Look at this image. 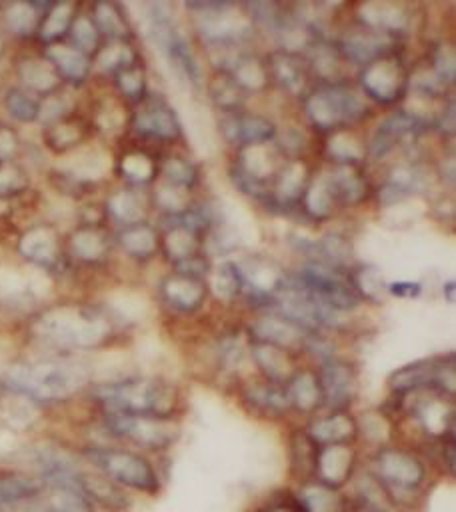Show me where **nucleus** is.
<instances>
[{
    "label": "nucleus",
    "mask_w": 456,
    "mask_h": 512,
    "mask_svg": "<svg viewBox=\"0 0 456 512\" xmlns=\"http://www.w3.org/2000/svg\"><path fill=\"white\" fill-rule=\"evenodd\" d=\"M88 382V368L70 358L22 360L8 366L2 384L8 392L32 402H58L76 394Z\"/></svg>",
    "instance_id": "nucleus-1"
},
{
    "label": "nucleus",
    "mask_w": 456,
    "mask_h": 512,
    "mask_svg": "<svg viewBox=\"0 0 456 512\" xmlns=\"http://www.w3.org/2000/svg\"><path fill=\"white\" fill-rule=\"evenodd\" d=\"M112 320L98 308L84 304H58L34 316L32 334L56 348H94L112 334Z\"/></svg>",
    "instance_id": "nucleus-2"
},
{
    "label": "nucleus",
    "mask_w": 456,
    "mask_h": 512,
    "mask_svg": "<svg viewBox=\"0 0 456 512\" xmlns=\"http://www.w3.org/2000/svg\"><path fill=\"white\" fill-rule=\"evenodd\" d=\"M92 396L106 408V412L174 418L180 402L178 388L152 376H132L104 382L92 388Z\"/></svg>",
    "instance_id": "nucleus-3"
},
{
    "label": "nucleus",
    "mask_w": 456,
    "mask_h": 512,
    "mask_svg": "<svg viewBox=\"0 0 456 512\" xmlns=\"http://www.w3.org/2000/svg\"><path fill=\"white\" fill-rule=\"evenodd\" d=\"M370 112L368 98L348 80L320 82L304 96V114L320 132L350 128Z\"/></svg>",
    "instance_id": "nucleus-4"
},
{
    "label": "nucleus",
    "mask_w": 456,
    "mask_h": 512,
    "mask_svg": "<svg viewBox=\"0 0 456 512\" xmlns=\"http://www.w3.org/2000/svg\"><path fill=\"white\" fill-rule=\"evenodd\" d=\"M148 36L154 42V46L164 54L168 64L192 86L202 84V72L200 64L184 38V34L178 30L172 6L168 2H154L148 4Z\"/></svg>",
    "instance_id": "nucleus-5"
},
{
    "label": "nucleus",
    "mask_w": 456,
    "mask_h": 512,
    "mask_svg": "<svg viewBox=\"0 0 456 512\" xmlns=\"http://www.w3.org/2000/svg\"><path fill=\"white\" fill-rule=\"evenodd\" d=\"M86 458L110 482L146 494H156L160 490L158 474L142 454L122 448H90L86 450Z\"/></svg>",
    "instance_id": "nucleus-6"
},
{
    "label": "nucleus",
    "mask_w": 456,
    "mask_h": 512,
    "mask_svg": "<svg viewBox=\"0 0 456 512\" xmlns=\"http://www.w3.org/2000/svg\"><path fill=\"white\" fill-rule=\"evenodd\" d=\"M388 386L396 396L430 390L440 396L454 392V352L436 354L410 362L388 376Z\"/></svg>",
    "instance_id": "nucleus-7"
},
{
    "label": "nucleus",
    "mask_w": 456,
    "mask_h": 512,
    "mask_svg": "<svg viewBox=\"0 0 456 512\" xmlns=\"http://www.w3.org/2000/svg\"><path fill=\"white\" fill-rule=\"evenodd\" d=\"M104 424L114 436L150 450L168 448L180 436V428L174 418L106 412Z\"/></svg>",
    "instance_id": "nucleus-8"
},
{
    "label": "nucleus",
    "mask_w": 456,
    "mask_h": 512,
    "mask_svg": "<svg viewBox=\"0 0 456 512\" xmlns=\"http://www.w3.org/2000/svg\"><path fill=\"white\" fill-rule=\"evenodd\" d=\"M408 76L402 58L390 52L362 66L360 90L366 98L380 104H396L408 92Z\"/></svg>",
    "instance_id": "nucleus-9"
},
{
    "label": "nucleus",
    "mask_w": 456,
    "mask_h": 512,
    "mask_svg": "<svg viewBox=\"0 0 456 512\" xmlns=\"http://www.w3.org/2000/svg\"><path fill=\"white\" fill-rule=\"evenodd\" d=\"M316 376L322 392V406L330 412H346L360 390L358 368L346 358L330 356L320 362Z\"/></svg>",
    "instance_id": "nucleus-10"
},
{
    "label": "nucleus",
    "mask_w": 456,
    "mask_h": 512,
    "mask_svg": "<svg viewBox=\"0 0 456 512\" xmlns=\"http://www.w3.org/2000/svg\"><path fill=\"white\" fill-rule=\"evenodd\" d=\"M426 120L410 110H396L382 118L374 128L370 140L366 142V156L372 160H382L396 148L410 140H416L426 130Z\"/></svg>",
    "instance_id": "nucleus-11"
},
{
    "label": "nucleus",
    "mask_w": 456,
    "mask_h": 512,
    "mask_svg": "<svg viewBox=\"0 0 456 512\" xmlns=\"http://www.w3.org/2000/svg\"><path fill=\"white\" fill-rule=\"evenodd\" d=\"M132 128L144 138L174 142L182 136V124L172 104L162 96H146L132 114Z\"/></svg>",
    "instance_id": "nucleus-12"
},
{
    "label": "nucleus",
    "mask_w": 456,
    "mask_h": 512,
    "mask_svg": "<svg viewBox=\"0 0 456 512\" xmlns=\"http://www.w3.org/2000/svg\"><path fill=\"white\" fill-rule=\"evenodd\" d=\"M218 126L224 140L236 146L238 150L244 146L274 142L278 136L276 124L270 118L254 112H244V110L222 112Z\"/></svg>",
    "instance_id": "nucleus-13"
},
{
    "label": "nucleus",
    "mask_w": 456,
    "mask_h": 512,
    "mask_svg": "<svg viewBox=\"0 0 456 512\" xmlns=\"http://www.w3.org/2000/svg\"><path fill=\"white\" fill-rule=\"evenodd\" d=\"M396 38H390L382 32H376L372 28H366L358 24L352 30H346L338 40H336V50L344 58V62H352L356 66H366L372 60L386 56L394 52Z\"/></svg>",
    "instance_id": "nucleus-14"
},
{
    "label": "nucleus",
    "mask_w": 456,
    "mask_h": 512,
    "mask_svg": "<svg viewBox=\"0 0 456 512\" xmlns=\"http://www.w3.org/2000/svg\"><path fill=\"white\" fill-rule=\"evenodd\" d=\"M376 470L382 482L398 490H414L426 478L424 464L402 448H382L376 456Z\"/></svg>",
    "instance_id": "nucleus-15"
},
{
    "label": "nucleus",
    "mask_w": 456,
    "mask_h": 512,
    "mask_svg": "<svg viewBox=\"0 0 456 512\" xmlns=\"http://www.w3.org/2000/svg\"><path fill=\"white\" fill-rule=\"evenodd\" d=\"M266 70L270 82L278 84L290 96H306V88L312 78V70L304 54L272 50L266 56Z\"/></svg>",
    "instance_id": "nucleus-16"
},
{
    "label": "nucleus",
    "mask_w": 456,
    "mask_h": 512,
    "mask_svg": "<svg viewBox=\"0 0 456 512\" xmlns=\"http://www.w3.org/2000/svg\"><path fill=\"white\" fill-rule=\"evenodd\" d=\"M310 336H314V334L300 328L298 324L290 322L288 318L272 314V312H264L250 324L252 340L274 344V346H280L290 352H298V350L304 352Z\"/></svg>",
    "instance_id": "nucleus-17"
},
{
    "label": "nucleus",
    "mask_w": 456,
    "mask_h": 512,
    "mask_svg": "<svg viewBox=\"0 0 456 512\" xmlns=\"http://www.w3.org/2000/svg\"><path fill=\"white\" fill-rule=\"evenodd\" d=\"M160 296L162 300L176 312H196L204 306L206 298H208V286L206 280H198V278H190L178 272H170L168 276H164L160 280Z\"/></svg>",
    "instance_id": "nucleus-18"
},
{
    "label": "nucleus",
    "mask_w": 456,
    "mask_h": 512,
    "mask_svg": "<svg viewBox=\"0 0 456 512\" xmlns=\"http://www.w3.org/2000/svg\"><path fill=\"white\" fill-rule=\"evenodd\" d=\"M358 24L382 32L390 38H398L410 28L412 14L408 6L396 2H366L358 6Z\"/></svg>",
    "instance_id": "nucleus-19"
},
{
    "label": "nucleus",
    "mask_w": 456,
    "mask_h": 512,
    "mask_svg": "<svg viewBox=\"0 0 456 512\" xmlns=\"http://www.w3.org/2000/svg\"><path fill=\"white\" fill-rule=\"evenodd\" d=\"M18 254L28 262L52 268L60 260V238L58 232L48 224H36L18 238Z\"/></svg>",
    "instance_id": "nucleus-20"
},
{
    "label": "nucleus",
    "mask_w": 456,
    "mask_h": 512,
    "mask_svg": "<svg viewBox=\"0 0 456 512\" xmlns=\"http://www.w3.org/2000/svg\"><path fill=\"white\" fill-rule=\"evenodd\" d=\"M356 452L350 444H334V446H320L316 452L314 470L318 474V482L338 490L342 486L354 468Z\"/></svg>",
    "instance_id": "nucleus-21"
},
{
    "label": "nucleus",
    "mask_w": 456,
    "mask_h": 512,
    "mask_svg": "<svg viewBox=\"0 0 456 512\" xmlns=\"http://www.w3.org/2000/svg\"><path fill=\"white\" fill-rule=\"evenodd\" d=\"M248 352H250L254 364L258 366L260 374L268 382L286 384L290 380V376L298 370L294 366V352L284 350L280 346L252 340L248 346Z\"/></svg>",
    "instance_id": "nucleus-22"
},
{
    "label": "nucleus",
    "mask_w": 456,
    "mask_h": 512,
    "mask_svg": "<svg viewBox=\"0 0 456 512\" xmlns=\"http://www.w3.org/2000/svg\"><path fill=\"white\" fill-rule=\"evenodd\" d=\"M306 434L318 448L350 444L358 436V422L348 412H330L322 418H316L308 426Z\"/></svg>",
    "instance_id": "nucleus-23"
},
{
    "label": "nucleus",
    "mask_w": 456,
    "mask_h": 512,
    "mask_svg": "<svg viewBox=\"0 0 456 512\" xmlns=\"http://www.w3.org/2000/svg\"><path fill=\"white\" fill-rule=\"evenodd\" d=\"M340 206H354L368 194V180L360 164H330L324 168Z\"/></svg>",
    "instance_id": "nucleus-24"
},
{
    "label": "nucleus",
    "mask_w": 456,
    "mask_h": 512,
    "mask_svg": "<svg viewBox=\"0 0 456 512\" xmlns=\"http://www.w3.org/2000/svg\"><path fill=\"white\" fill-rule=\"evenodd\" d=\"M242 400L256 412L264 416H282L290 408V400L284 384H274L268 380H254L242 388Z\"/></svg>",
    "instance_id": "nucleus-25"
},
{
    "label": "nucleus",
    "mask_w": 456,
    "mask_h": 512,
    "mask_svg": "<svg viewBox=\"0 0 456 512\" xmlns=\"http://www.w3.org/2000/svg\"><path fill=\"white\" fill-rule=\"evenodd\" d=\"M424 188V174L418 166H396L382 186L378 188V200L384 206H394L406 202L410 196L418 194Z\"/></svg>",
    "instance_id": "nucleus-26"
},
{
    "label": "nucleus",
    "mask_w": 456,
    "mask_h": 512,
    "mask_svg": "<svg viewBox=\"0 0 456 512\" xmlns=\"http://www.w3.org/2000/svg\"><path fill=\"white\" fill-rule=\"evenodd\" d=\"M44 58L54 66V70L62 80H68L74 84L84 82L92 68L90 56H86L72 44H60V42L48 44L44 50Z\"/></svg>",
    "instance_id": "nucleus-27"
},
{
    "label": "nucleus",
    "mask_w": 456,
    "mask_h": 512,
    "mask_svg": "<svg viewBox=\"0 0 456 512\" xmlns=\"http://www.w3.org/2000/svg\"><path fill=\"white\" fill-rule=\"evenodd\" d=\"M116 242L130 258L136 260H148L160 252V232L146 220L122 226V230L116 236Z\"/></svg>",
    "instance_id": "nucleus-28"
},
{
    "label": "nucleus",
    "mask_w": 456,
    "mask_h": 512,
    "mask_svg": "<svg viewBox=\"0 0 456 512\" xmlns=\"http://www.w3.org/2000/svg\"><path fill=\"white\" fill-rule=\"evenodd\" d=\"M284 388L290 400V408L298 412L310 414L322 406V392H320L316 370L298 368L290 376V380L284 384Z\"/></svg>",
    "instance_id": "nucleus-29"
},
{
    "label": "nucleus",
    "mask_w": 456,
    "mask_h": 512,
    "mask_svg": "<svg viewBox=\"0 0 456 512\" xmlns=\"http://www.w3.org/2000/svg\"><path fill=\"white\" fill-rule=\"evenodd\" d=\"M16 74L30 94H54L62 78L44 56H26L18 62Z\"/></svg>",
    "instance_id": "nucleus-30"
},
{
    "label": "nucleus",
    "mask_w": 456,
    "mask_h": 512,
    "mask_svg": "<svg viewBox=\"0 0 456 512\" xmlns=\"http://www.w3.org/2000/svg\"><path fill=\"white\" fill-rule=\"evenodd\" d=\"M44 484L24 472L0 470V510L38 498L44 492Z\"/></svg>",
    "instance_id": "nucleus-31"
},
{
    "label": "nucleus",
    "mask_w": 456,
    "mask_h": 512,
    "mask_svg": "<svg viewBox=\"0 0 456 512\" xmlns=\"http://www.w3.org/2000/svg\"><path fill=\"white\" fill-rule=\"evenodd\" d=\"M146 210H148L146 198L136 188L116 190L108 196V202H106V214L122 226L144 222Z\"/></svg>",
    "instance_id": "nucleus-32"
},
{
    "label": "nucleus",
    "mask_w": 456,
    "mask_h": 512,
    "mask_svg": "<svg viewBox=\"0 0 456 512\" xmlns=\"http://www.w3.org/2000/svg\"><path fill=\"white\" fill-rule=\"evenodd\" d=\"M416 418L432 436H454V410L446 404V396H432L416 406Z\"/></svg>",
    "instance_id": "nucleus-33"
},
{
    "label": "nucleus",
    "mask_w": 456,
    "mask_h": 512,
    "mask_svg": "<svg viewBox=\"0 0 456 512\" xmlns=\"http://www.w3.org/2000/svg\"><path fill=\"white\" fill-rule=\"evenodd\" d=\"M110 250L108 234L98 226H80L70 236V252L82 262H100Z\"/></svg>",
    "instance_id": "nucleus-34"
},
{
    "label": "nucleus",
    "mask_w": 456,
    "mask_h": 512,
    "mask_svg": "<svg viewBox=\"0 0 456 512\" xmlns=\"http://www.w3.org/2000/svg\"><path fill=\"white\" fill-rule=\"evenodd\" d=\"M90 18H92L94 26L98 28L100 36L104 34V36H108L110 40H116V42H126V38L132 36L126 14L114 2H96L92 6Z\"/></svg>",
    "instance_id": "nucleus-35"
},
{
    "label": "nucleus",
    "mask_w": 456,
    "mask_h": 512,
    "mask_svg": "<svg viewBox=\"0 0 456 512\" xmlns=\"http://www.w3.org/2000/svg\"><path fill=\"white\" fill-rule=\"evenodd\" d=\"M206 286H208V292H212L220 300L228 302L238 298L244 290V284H242V276L236 262L222 260L216 266H212L206 276Z\"/></svg>",
    "instance_id": "nucleus-36"
},
{
    "label": "nucleus",
    "mask_w": 456,
    "mask_h": 512,
    "mask_svg": "<svg viewBox=\"0 0 456 512\" xmlns=\"http://www.w3.org/2000/svg\"><path fill=\"white\" fill-rule=\"evenodd\" d=\"M302 512H344V498L340 496L338 490L314 482V484H304L298 492V502Z\"/></svg>",
    "instance_id": "nucleus-37"
},
{
    "label": "nucleus",
    "mask_w": 456,
    "mask_h": 512,
    "mask_svg": "<svg viewBox=\"0 0 456 512\" xmlns=\"http://www.w3.org/2000/svg\"><path fill=\"white\" fill-rule=\"evenodd\" d=\"M80 494L92 504L98 502L102 506L108 508H124L128 504V500L124 498V494L114 486V482H110L106 476H102L100 472L92 474V472H82L80 478Z\"/></svg>",
    "instance_id": "nucleus-38"
},
{
    "label": "nucleus",
    "mask_w": 456,
    "mask_h": 512,
    "mask_svg": "<svg viewBox=\"0 0 456 512\" xmlns=\"http://www.w3.org/2000/svg\"><path fill=\"white\" fill-rule=\"evenodd\" d=\"M50 4H36V2H14L6 6L4 20L10 32L18 36H30L38 32L42 14L48 10Z\"/></svg>",
    "instance_id": "nucleus-39"
},
{
    "label": "nucleus",
    "mask_w": 456,
    "mask_h": 512,
    "mask_svg": "<svg viewBox=\"0 0 456 512\" xmlns=\"http://www.w3.org/2000/svg\"><path fill=\"white\" fill-rule=\"evenodd\" d=\"M118 172L132 186H144L158 176V160L144 150H130L120 158Z\"/></svg>",
    "instance_id": "nucleus-40"
},
{
    "label": "nucleus",
    "mask_w": 456,
    "mask_h": 512,
    "mask_svg": "<svg viewBox=\"0 0 456 512\" xmlns=\"http://www.w3.org/2000/svg\"><path fill=\"white\" fill-rule=\"evenodd\" d=\"M160 250L172 264H176L202 252V236H196L184 228H166L160 236Z\"/></svg>",
    "instance_id": "nucleus-41"
},
{
    "label": "nucleus",
    "mask_w": 456,
    "mask_h": 512,
    "mask_svg": "<svg viewBox=\"0 0 456 512\" xmlns=\"http://www.w3.org/2000/svg\"><path fill=\"white\" fill-rule=\"evenodd\" d=\"M326 152L332 164H360L366 158V144L348 128H342L330 134Z\"/></svg>",
    "instance_id": "nucleus-42"
},
{
    "label": "nucleus",
    "mask_w": 456,
    "mask_h": 512,
    "mask_svg": "<svg viewBox=\"0 0 456 512\" xmlns=\"http://www.w3.org/2000/svg\"><path fill=\"white\" fill-rule=\"evenodd\" d=\"M72 20H74V6L70 2L50 4L48 10L42 14V20L38 26L40 40H44L46 44L58 42L64 34H68Z\"/></svg>",
    "instance_id": "nucleus-43"
},
{
    "label": "nucleus",
    "mask_w": 456,
    "mask_h": 512,
    "mask_svg": "<svg viewBox=\"0 0 456 512\" xmlns=\"http://www.w3.org/2000/svg\"><path fill=\"white\" fill-rule=\"evenodd\" d=\"M158 174H162L164 182L178 186V188H186V190H192L200 180V172H198L196 164L178 154L164 156L158 162Z\"/></svg>",
    "instance_id": "nucleus-44"
},
{
    "label": "nucleus",
    "mask_w": 456,
    "mask_h": 512,
    "mask_svg": "<svg viewBox=\"0 0 456 512\" xmlns=\"http://www.w3.org/2000/svg\"><path fill=\"white\" fill-rule=\"evenodd\" d=\"M228 74L242 88V92L262 90L270 82L266 62L254 54H244Z\"/></svg>",
    "instance_id": "nucleus-45"
},
{
    "label": "nucleus",
    "mask_w": 456,
    "mask_h": 512,
    "mask_svg": "<svg viewBox=\"0 0 456 512\" xmlns=\"http://www.w3.org/2000/svg\"><path fill=\"white\" fill-rule=\"evenodd\" d=\"M208 94L212 102L220 108V112H232V110H242L244 102V92L242 88L234 82V78L228 72H218L210 84H208Z\"/></svg>",
    "instance_id": "nucleus-46"
},
{
    "label": "nucleus",
    "mask_w": 456,
    "mask_h": 512,
    "mask_svg": "<svg viewBox=\"0 0 456 512\" xmlns=\"http://www.w3.org/2000/svg\"><path fill=\"white\" fill-rule=\"evenodd\" d=\"M82 138H84V124L68 116L50 124L48 130L44 132L46 144L56 152H68L76 148L82 142Z\"/></svg>",
    "instance_id": "nucleus-47"
},
{
    "label": "nucleus",
    "mask_w": 456,
    "mask_h": 512,
    "mask_svg": "<svg viewBox=\"0 0 456 512\" xmlns=\"http://www.w3.org/2000/svg\"><path fill=\"white\" fill-rule=\"evenodd\" d=\"M4 108L22 124H30L40 118V100L24 88H10L4 96Z\"/></svg>",
    "instance_id": "nucleus-48"
},
{
    "label": "nucleus",
    "mask_w": 456,
    "mask_h": 512,
    "mask_svg": "<svg viewBox=\"0 0 456 512\" xmlns=\"http://www.w3.org/2000/svg\"><path fill=\"white\" fill-rule=\"evenodd\" d=\"M136 60H138L136 52L126 42L110 40V44H106L104 48H98V52H96L98 68L104 72H110V74L120 72L122 68L134 64Z\"/></svg>",
    "instance_id": "nucleus-49"
},
{
    "label": "nucleus",
    "mask_w": 456,
    "mask_h": 512,
    "mask_svg": "<svg viewBox=\"0 0 456 512\" xmlns=\"http://www.w3.org/2000/svg\"><path fill=\"white\" fill-rule=\"evenodd\" d=\"M68 36L72 40V46L78 48L80 52H84L86 56L98 52L100 32H98V28L94 26V22L88 14L74 16V20L70 24V30H68Z\"/></svg>",
    "instance_id": "nucleus-50"
},
{
    "label": "nucleus",
    "mask_w": 456,
    "mask_h": 512,
    "mask_svg": "<svg viewBox=\"0 0 456 512\" xmlns=\"http://www.w3.org/2000/svg\"><path fill=\"white\" fill-rule=\"evenodd\" d=\"M114 80H116V86L118 90L134 100V102H140L146 98V74H144V68L138 64V60L126 68H122L120 72L114 74Z\"/></svg>",
    "instance_id": "nucleus-51"
},
{
    "label": "nucleus",
    "mask_w": 456,
    "mask_h": 512,
    "mask_svg": "<svg viewBox=\"0 0 456 512\" xmlns=\"http://www.w3.org/2000/svg\"><path fill=\"white\" fill-rule=\"evenodd\" d=\"M30 184L28 172L12 158L0 160V198L22 194Z\"/></svg>",
    "instance_id": "nucleus-52"
},
{
    "label": "nucleus",
    "mask_w": 456,
    "mask_h": 512,
    "mask_svg": "<svg viewBox=\"0 0 456 512\" xmlns=\"http://www.w3.org/2000/svg\"><path fill=\"white\" fill-rule=\"evenodd\" d=\"M154 202L162 210V216H168V214L182 212L186 206H190L192 198H190V190L162 182V186H158L154 192Z\"/></svg>",
    "instance_id": "nucleus-53"
},
{
    "label": "nucleus",
    "mask_w": 456,
    "mask_h": 512,
    "mask_svg": "<svg viewBox=\"0 0 456 512\" xmlns=\"http://www.w3.org/2000/svg\"><path fill=\"white\" fill-rule=\"evenodd\" d=\"M48 510L50 512H94L92 504L78 492L48 488Z\"/></svg>",
    "instance_id": "nucleus-54"
},
{
    "label": "nucleus",
    "mask_w": 456,
    "mask_h": 512,
    "mask_svg": "<svg viewBox=\"0 0 456 512\" xmlns=\"http://www.w3.org/2000/svg\"><path fill=\"white\" fill-rule=\"evenodd\" d=\"M428 64L446 86L454 82V50L450 44H438L430 52Z\"/></svg>",
    "instance_id": "nucleus-55"
},
{
    "label": "nucleus",
    "mask_w": 456,
    "mask_h": 512,
    "mask_svg": "<svg viewBox=\"0 0 456 512\" xmlns=\"http://www.w3.org/2000/svg\"><path fill=\"white\" fill-rule=\"evenodd\" d=\"M316 452H318V446L308 438L306 432H298L292 438V462L302 472H308L310 468H314Z\"/></svg>",
    "instance_id": "nucleus-56"
},
{
    "label": "nucleus",
    "mask_w": 456,
    "mask_h": 512,
    "mask_svg": "<svg viewBox=\"0 0 456 512\" xmlns=\"http://www.w3.org/2000/svg\"><path fill=\"white\" fill-rule=\"evenodd\" d=\"M420 292H422V284L412 280H398V282L386 284V294L396 298H418Z\"/></svg>",
    "instance_id": "nucleus-57"
},
{
    "label": "nucleus",
    "mask_w": 456,
    "mask_h": 512,
    "mask_svg": "<svg viewBox=\"0 0 456 512\" xmlns=\"http://www.w3.org/2000/svg\"><path fill=\"white\" fill-rule=\"evenodd\" d=\"M16 146H18L16 132L8 126H0V160L10 158L12 152L16 150Z\"/></svg>",
    "instance_id": "nucleus-58"
},
{
    "label": "nucleus",
    "mask_w": 456,
    "mask_h": 512,
    "mask_svg": "<svg viewBox=\"0 0 456 512\" xmlns=\"http://www.w3.org/2000/svg\"><path fill=\"white\" fill-rule=\"evenodd\" d=\"M444 464L448 466V472H454V438H448V442H444Z\"/></svg>",
    "instance_id": "nucleus-59"
},
{
    "label": "nucleus",
    "mask_w": 456,
    "mask_h": 512,
    "mask_svg": "<svg viewBox=\"0 0 456 512\" xmlns=\"http://www.w3.org/2000/svg\"><path fill=\"white\" fill-rule=\"evenodd\" d=\"M260 512H302L300 510V506L296 504H270V506H266V508H262Z\"/></svg>",
    "instance_id": "nucleus-60"
},
{
    "label": "nucleus",
    "mask_w": 456,
    "mask_h": 512,
    "mask_svg": "<svg viewBox=\"0 0 456 512\" xmlns=\"http://www.w3.org/2000/svg\"><path fill=\"white\" fill-rule=\"evenodd\" d=\"M350 512H382V510H380L376 504H370V502L362 500V502L354 504V506L350 508Z\"/></svg>",
    "instance_id": "nucleus-61"
},
{
    "label": "nucleus",
    "mask_w": 456,
    "mask_h": 512,
    "mask_svg": "<svg viewBox=\"0 0 456 512\" xmlns=\"http://www.w3.org/2000/svg\"><path fill=\"white\" fill-rule=\"evenodd\" d=\"M444 298L448 300V304H454V280H448L444 284Z\"/></svg>",
    "instance_id": "nucleus-62"
},
{
    "label": "nucleus",
    "mask_w": 456,
    "mask_h": 512,
    "mask_svg": "<svg viewBox=\"0 0 456 512\" xmlns=\"http://www.w3.org/2000/svg\"><path fill=\"white\" fill-rule=\"evenodd\" d=\"M2 50H4V40H2V34H0V54H2Z\"/></svg>",
    "instance_id": "nucleus-63"
},
{
    "label": "nucleus",
    "mask_w": 456,
    "mask_h": 512,
    "mask_svg": "<svg viewBox=\"0 0 456 512\" xmlns=\"http://www.w3.org/2000/svg\"><path fill=\"white\" fill-rule=\"evenodd\" d=\"M0 512H6V510H0Z\"/></svg>",
    "instance_id": "nucleus-64"
}]
</instances>
